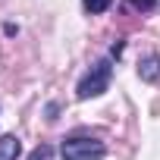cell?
Returning a JSON list of instances; mask_svg holds the SVG:
<instances>
[{"mask_svg": "<svg viewBox=\"0 0 160 160\" xmlns=\"http://www.w3.org/2000/svg\"><path fill=\"white\" fill-rule=\"evenodd\" d=\"M138 78L141 82H157L160 78V53H148L138 63Z\"/></svg>", "mask_w": 160, "mask_h": 160, "instance_id": "cell-3", "label": "cell"}, {"mask_svg": "<svg viewBox=\"0 0 160 160\" xmlns=\"http://www.w3.org/2000/svg\"><path fill=\"white\" fill-rule=\"evenodd\" d=\"M82 7H85V13L98 16V13H107L113 7V0H82Z\"/></svg>", "mask_w": 160, "mask_h": 160, "instance_id": "cell-5", "label": "cell"}, {"mask_svg": "<svg viewBox=\"0 0 160 160\" xmlns=\"http://www.w3.org/2000/svg\"><path fill=\"white\" fill-rule=\"evenodd\" d=\"M50 157H53V148H50V144H38V148L28 154V160H50Z\"/></svg>", "mask_w": 160, "mask_h": 160, "instance_id": "cell-6", "label": "cell"}, {"mask_svg": "<svg viewBox=\"0 0 160 160\" xmlns=\"http://www.w3.org/2000/svg\"><path fill=\"white\" fill-rule=\"evenodd\" d=\"M119 53H122V41H116V44L110 47V57H119Z\"/></svg>", "mask_w": 160, "mask_h": 160, "instance_id": "cell-8", "label": "cell"}, {"mask_svg": "<svg viewBox=\"0 0 160 160\" xmlns=\"http://www.w3.org/2000/svg\"><path fill=\"white\" fill-rule=\"evenodd\" d=\"M110 78H113V60H110V57H101V60L82 75V82H78V88H75V98H78V101L101 98V94L110 88Z\"/></svg>", "mask_w": 160, "mask_h": 160, "instance_id": "cell-1", "label": "cell"}, {"mask_svg": "<svg viewBox=\"0 0 160 160\" xmlns=\"http://www.w3.org/2000/svg\"><path fill=\"white\" fill-rule=\"evenodd\" d=\"M60 154H63V160H104V157H107V148H104V141H98V138L75 135V138H66V141H63Z\"/></svg>", "mask_w": 160, "mask_h": 160, "instance_id": "cell-2", "label": "cell"}, {"mask_svg": "<svg viewBox=\"0 0 160 160\" xmlns=\"http://www.w3.org/2000/svg\"><path fill=\"white\" fill-rule=\"evenodd\" d=\"M22 154V141L16 135H3L0 138V160H16Z\"/></svg>", "mask_w": 160, "mask_h": 160, "instance_id": "cell-4", "label": "cell"}, {"mask_svg": "<svg viewBox=\"0 0 160 160\" xmlns=\"http://www.w3.org/2000/svg\"><path fill=\"white\" fill-rule=\"evenodd\" d=\"M129 7H132V10L148 13V10H154V7H157V0H129Z\"/></svg>", "mask_w": 160, "mask_h": 160, "instance_id": "cell-7", "label": "cell"}]
</instances>
